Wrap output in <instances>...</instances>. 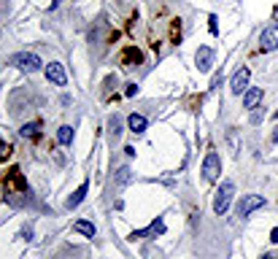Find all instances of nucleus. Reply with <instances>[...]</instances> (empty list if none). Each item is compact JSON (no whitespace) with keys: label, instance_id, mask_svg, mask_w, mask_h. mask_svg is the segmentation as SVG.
<instances>
[{"label":"nucleus","instance_id":"39448f33","mask_svg":"<svg viewBox=\"0 0 278 259\" xmlns=\"http://www.w3.org/2000/svg\"><path fill=\"white\" fill-rule=\"evenodd\" d=\"M260 208H265V197L262 195H246L241 200V205H238V216H251L254 211H260Z\"/></svg>","mask_w":278,"mask_h":259},{"label":"nucleus","instance_id":"f03ea898","mask_svg":"<svg viewBox=\"0 0 278 259\" xmlns=\"http://www.w3.org/2000/svg\"><path fill=\"white\" fill-rule=\"evenodd\" d=\"M11 62H14L16 68H22L24 73H38V70L43 68L41 57H38V54H32V51H19V54L11 57Z\"/></svg>","mask_w":278,"mask_h":259},{"label":"nucleus","instance_id":"a211bd4d","mask_svg":"<svg viewBox=\"0 0 278 259\" xmlns=\"http://www.w3.org/2000/svg\"><path fill=\"white\" fill-rule=\"evenodd\" d=\"M108 132H111V135H114V138H119V135H122V119H119L116 114L108 119Z\"/></svg>","mask_w":278,"mask_h":259},{"label":"nucleus","instance_id":"9d476101","mask_svg":"<svg viewBox=\"0 0 278 259\" xmlns=\"http://www.w3.org/2000/svg\"><path fill=\"white\" fill-rule=\"evenodd\" d=\"M141 62H143V54H141L138 46H127V49L122 51V65L124 68H135V65H141Z\"/></svg>","mask_w":278,"mask_h":259},{"label":"nucleus","instance_id":"aec40b11","mask_svg":"<svg viewBox=\"0 0 278 259\" xmlns=\"http://www.w3.org/2000/svg\"><path fill=\"white\" fill-rule=\"evenodd\" d=\"M130 181V168H119L116 170V184L122 187V184H127Z\"/></svg>","mask_w":278,"mask_h":259},{"label":"nucleus","instance_id":"412c9836","mask_svg":"<svg viewBox=\"0 0 278 259\" xmlns=\"http://www.w3.org/2000/svg\"><path fill=\"white\" fill-rule=\"evenodd\" d=\"M11 157V146L5 143V141H0V162H3V159H8Z\"/></svg>","mask_w":278,"mask_h":259},{"label":"nucleus","instance_id":"5701e85b","mask_svg":"<svg viewBox=\"0 0 278 259\" xmlns=\"http://www.w3.org/2000/svg\"><path fill=\"white\" fill-rule=\"evenodd\" d=\"M219 81H222V73H216V76L211 78V89H214V86H219Z\"/></svg>","mask_w":278,"mask_h":259},{"label":"nucleus","instance_id":"2eb2a0df","mask_svg":"<svg viewBox=\"0 0 278 259\" xmlns=\"http://www.w3.org/2000/svg\"><path fill=\"white\" fill-rule=\"evenodd\" d=\"M57 143L59 146H70V143H73V127H70V124H62V127L57 130Z\"/></svg>","mask_w":278,"mask_h":259},{"label":"nucleus","instance_id":"4468645a","mask_svg":"<svg viewBox=\"0 0 278 259\" xmlns=\"http://www.w3.org/2000/svg\"><path fill=\"white\" fill-rule=\"evenodd\" d=\"M165 232V222L162 219H157L154 224H151V227H146V230H138V232H132L130 238H149V235H162Z\"/></svg>","mask_w":278,"mask_h":259},{"label":"nucleus","instance_id":"6e6552de","mask_svg":"<svg viewBox=\"0 0 278 259\" xmlns=\"http://www.w3.org/2000/svg\"><path fill=\"white\" fill-rule=\"evenodd\" d=\"M249 78H251V70L243 65V68H238L235 70V76H233V81H230V89L235 92V95H243V92L249 89Z\"/></svg>","mask_w":278,"mask_h":259},{"label":"nucleus","instance_id":"b1692460","mask_svg":"<svg viewBox=\"0 0 278 259\" xmlns=\"http://www.w3.org/2000/svg\"><path fill=\"white\" fill-rule=\"evenodd\" d=\"M270 241L278 243V227H273V232H270Z\"/></svg>","mask_w":278,"mask_h":259},{"label":"nucleus","instance_id":"7ed1b4c3","mask_svg":"<svg viewBox=\"0 0 278 259\" xmlns=\"http://www.w3.org/2000/svg\"><path fill=\"white\" fill-rule=\"evenodd\" d=\"M222 176V157L216 151H208L203 159V178L205 181H216Z\"/></svg>","mask_w":278,"mask_h":259},{"label":"nucleus","instance_id":"ddd939ff","mask_svg":"<svg viewBox=\"0 0 278 259\" xmlns=\"http://www.w3.org/2000/svg\"><path fill=\"white\" fill-rule=\"evenodd\" d=\"M127 127L135 132V135H141V132H146L149 122H146V116H141V114H130L127 116Z\"/></svg>","mask_w":278,"mask_h":259},{"label":"nucleus","instance_id":"0eeeda50","mask_svg":"<svg viewBox=\"0 0 278 259\" xmlns=\"http://www.w3.org/2000/svg\"><path fill=\"white\" fill-rule=\"evenodd\" d=\"M260 49L262 51H273L278 49V24H270L260 32Z\"/></svg>","mask_w":278,"mask_h":259},{"label":"nucleus","instance_id":"f257e3e1","mask_svg":"<svg viewBox=\"0 0 278 259\" xmlns=\"http://www.w3.org/2000/svg\"><path fill=\"white\" fill-rule=\"evenodd\" d=\"M233 195H235V184L230 181H222V187L216 189V195H214V214L216 216H224L230 211V203H233Z\"/></svg>","mask_w":278,"mask_h":259},{"label":"nucleus","instance_id":"f3484780","mask_svg":"<svg viewBox=\"0 0 278 259\" xmlns=\"http://www.w3.org/2000/svg\"><path fill=\"white\" fill-rule=\"evenodd\" d=\"M19 135H22V138H38V135H41V122H27V124H22Z\"/></svg>","mask_w":278,"mask_h":259},{"label":"nucleus","instance_id":"9b49d317","mask_svg":"<svg viewBox=\"0 0 278 259\" xmlns=\"http://www.w3.org/2000/svg\"><path fill=\"white\" fill-rule=\"evenodd\" d=\"M265 97V92L260 89V86H249L246 92H243V108H257V105H260V100Z\"/></svg>","mask_w":278,"mask_h":259},{"label":"nucleus","instance_id":"4be33fe9","mask_svg":"<svg viewBox=\"0 0 278 259\" xmlns=\"http://www.w3.org/2000/svg\"><path fill=\"white\" fill-rule=\"evenodd\" d=\"M124 95H127V97L138 95V86H135V84H127V89H124Z\"/></svg>","mask_w":278,"mask_h":259},{"label":"nucleus","instance_id":"dca6fc26","mask_svg":"<svg viewBox=\"0 0 278 259\" xmlns=\"http://www.w3.org/2000/svg\"><path fill=\"white\" fill-rule=\"evenodd\" d=\"M73 230L78 232V235H87V238H95L97 235L95 224H92V222H84V219H78V222L73 224Z\"/></svg>","mask_w":278,"mask_h":259},{"label":"nucleus","instance_id":"6ab92c4d","mask_svg":"<svg viewBox=\"0 0 278 259\" xmlns=\"http://www.w3.org/2000/svg\"><path fill=\"white\" fill-rule=\"evenodd\" d=\"M170 41H173V43L181 41V19H176L173 27H170Z\"/></svg>","mask_w":278,"mask_h":259},{"label":"nucleus","instance_id":"20e7f679","mask_svg":"<svg viewBox=\"0 0 278 259\" xmlns=\"http://www.w3.org/2000/svg\"><path fill=\"white\" fill-rule=\"evenodd\" d=\"M3 187L5 192H27V181H24V176H22V170L19 168H11L8 173H5V181H3Z\"/></svg>","mask_w":278,"mask_h":259},{"label":"nucleus","instance_id":"1a4fd4ad","mask_svg":"<svg viewBox=\"0 0 278 259\" xmlns=\"http://www.w3.org/2000/svg\"><path fill=\"white\" fill-rule=\"evenodd\" d=\"M43 70H46V78H49L54 86H65V84H68V76H65L62 62H49Z\"/></svg>","mask_w":278,"mask_h":259},{"label":"nucleus","instance_id":"423d86ee","mask_svg":"<svg viewBox=\"0 0 278 259\" xmlns=\"http://www.w3.org/2000/svg\"><path fill=\"white\" fill-rule=\"evenodd\" d=\"M214 49L211 46H200L197 49V54H195V65H197V70L200 73H208L211 68H214Z\"/></svg>","mask_w":278,"mask_h":259},{"label":"nucleus","instance_id":"f8f14e48","mask_svg":"<svg viewBox=\"0 0 278 259\" xmlns=\"http://www.w3.org/2000/svg\"><path fill=\"white\" fill-rule=\"evenodd\" d=\"M87 192H89V178H87V181H81V187H78V189L73 192V195L68 197V203H65V205H68L70 211H73V208H78V205L84 203V197H87Z\"/></svg>","mask_w":278,"mask_h":259}]
</instances>
